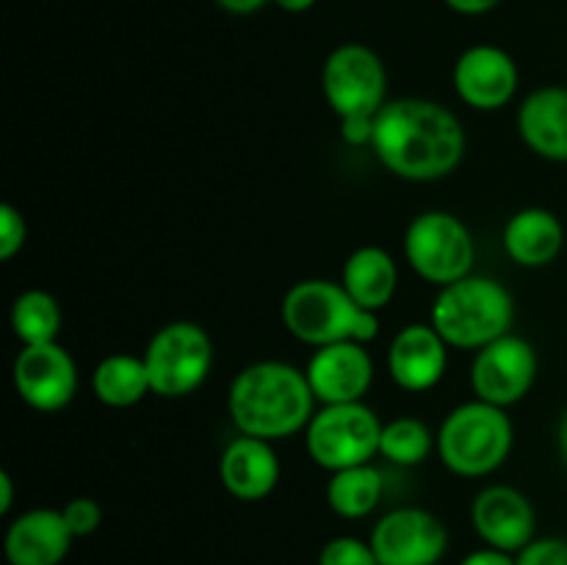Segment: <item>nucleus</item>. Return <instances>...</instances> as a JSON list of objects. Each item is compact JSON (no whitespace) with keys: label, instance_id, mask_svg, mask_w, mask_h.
Segmentation results:
<instances>
[{"label":"nucleus","instance_id":"aec40b11","mask_svg":"<svg viewBox=\"0 0 567 565\" xmlns=\"http://www.w3.org/2000/svg\"><path fill=\"white\" fill-rule=\"evenodd\" d=\"M565 247V227L554 210L532 205L509 216L504 225V249L524 269L554 264Z\"/></svg>","mask_w":567,"mask_h":565},{"label":"nucleus","instance_id":"39448f33","mask_svg":"<svg viewBox=\"0 0 567 565\" xmlns=\"http://www.w3.org/2000/svg\"><path fill=\"white\" fill-rule=\"evenodd\" d=\"M513 294L496 277L482 275H468L443 286L430 314V325L441 332L449 347L474 352L513 332Z\"/></svg>","mask_w":567,"mask_h":565},{"label":"nucleus","instance_id":"473e14b6","mask_svg":"<svg viewBox=\"0 0 567 565\" xmlns=\"http://www.w3.org/2000/svg\"><path fill=\"white\" fill-rule=\"evenodd\" d=\"M14 507V480L9 471H0V515Z\"/></svg>","mask_w":567,"mask_h":565},{"label":"nucleus","instance_id":"6ab92c4d","mask_svg":"<svg viewBox=\"0 0 567 565\" xmlns=\"http://www.w3.org/2000/svg\"><path fill=\"white\" fill-rule=\"evenodd\" d=\"M515 122L532 153L567 161V86H540L526 94Z\"/></svg>","mask_w":567,"mask_h":565},{"label":"nucleus","instance_id":"7c9ffc66","mask_svg":"<svg viewBox=\"0 0 567 565\" xmlns=\"http://www.w3.org/2000/svg\"><path fill=\"white\" fill-rule=\"evenodd\" d=\"M443 3H446L452 11H457V14L476 17V14H485V11L496 9L502 0H443Z\"/></svg>","mask_w":567,"mask_h":565},{"label":"nucleus","instance_id":"9d476101","mask_svg":"<svg viewBox=\"0 0 567 565\" xmlns=\"http://www.w3.org/2000/svg\"><path fill=\"white\" fill-rule=\"evenodd\" d=\"M537 352L524 336L496 338L482 347L471 363V388L474 397L496 408H513L535 388Z\"/></svg>","mask_w":567,"mask_h":565},{"label":"nucleus","instance_id":"72a5a7b5","mask_svg":"<svg viewBox=\"0 0 567 565\" xmlns=\"http://www.w3.org/2000/svg\"><path fill=\"white\" fill-rule=\"evenodd\" d=\"M275 6H280L282 11H291V14H302V11L313 9L319 0H271Z\"/></svg>","mask_w":567,"mask_h":565},{"label":"nucleus","instance_id":"4be33fe9","mask_svg":"<svg viewBox=\"0 0 567 565\" xmlns=\"http://www.w3.org/2000/svg\"><path fill=\"white\" fill-rule=\"evenodd\" d=\"M92 391L100 402L116 410L133 408V404L142 402L147 393H153V382H150L144 355H105V358L94 366Z\"/></svg>","mask_w":567,"mask_h":565},{"label":"nucleus","instance_id":"a878e982","mask_svg":"<svg viewBox=\"0 0 567 565\" xmlns=\"http://www.w3.org/2000/svg\"><path fill=\"white\" fill-rule=\"evenodd\" d=\"M319 565H380V559H377L371 541L341 535L321 546Z\"/></svg>","mask_w":567,"mask_h":565},{"label":"nucleus","instance_id":"412c9836","mask_svg":"<svg viewBox=\"0 0 567 565\" xmlns=\"http://www.w3.org/2000/svg\"><path fill=\"white\" fill-rule=\"evenodd\" d=\"M341 286L347 288L354 302L380 314L399 291L396 260L388 249L377 247V244L358 247L343 264Z\"/></svg>","mask_w":567,"mask_h":565},{"label":"nucleus","instance_id":"7ed1b4c3","mask_svg":"<svg viewBox=\"0 0 567 565\" xmlns=\"http://www.w3.org/2000/svg\"><path fill=\"white\" fill-rule=\"evenodd\" d=\"M280 316L297 341L313 349L338 341H358L369 347L380 336L377 310L363 308L336 280H299L282 297Z\"/></svg>","mask_w":567,"mask_h":565},{"label":"nucleus","instance_id":"f03ea898","mask_svg":"<svg viewBox=\"0 0 567 565\" xmlns=\"http://www.w3.org/2000/svg\"><path fill=\"white\" fill-rule=\"evenodd\" d=\"M227 413L241 435L280 441L308 430L316 413V393L305 369L282 360H258L233 377Z\"/></svg>","mask_w":567,"mask_h":565},{"label":"nucleus","instance_id":"ddd939ff","mask_svg":"<svg viewBox=\"0 0 567 565\" xmlns=\"http://www.w3.org/2000/svg\"><path fill=\"white\" fill-rule=\"evenodd\" d=\"M452 83L457 97L474 111H498L518 92L520 72L504 48L474 44L454 61Z\"/></svg>","mask_w":567,"mask_h":565},{"label":"nucleus","instance_id":"2f4dec72","mask_svg":"<svg viewBox=\"0 0 567 565\" xmlns=\"http://www.w3.org/2000/svg\"><path fill=\"white\" fill-rule=\"evenodd\" d=\"M269 3V0H216V6L225 11H230V14H255V11H260L264 6Z\"/></svg>","mask_w":567,"mask_h":565},{"label":"nucleus","instance_id":"cd10ccee","mask_svg":"<svg viewBox=\"0 0 567 565\" xmlns=\"http://www.w3.org/2000/svg\"><path fill=\"white\" fill-rule=\"evenodd\" d=\"M61 515H64L70 532L78 537H89L100 530L103 524V507L94 502L92 496H75L61 507Z\"/></svg>","mask_w":567,"mask_h":565},{"label":"nucleus","instance_id":"4468645a","mask_svg":"<svg viewBox=\"0 0 567 565\" xmlns=\"http://www.w3.org/2000/svg\"><path fill=\"white\" fill-rule=\"evenodd\" d=\"M316 402L347 404L363 402L374 382V360L365 343L338 341L319 347L305 366Z\"/></svg>","mask_w":567,"mask_h":565},{"label":"nucleus","instance_id":"1a4fd4ad","mask_svg":"<svg viewBox=\"0 0 567 565\" xmlns=\"http://www.w3.org/2000/svg\"><path fill=\"white\" fill-rule=\"evenodd\" d=\"M153 393L161 399H183L205 386L214 369V343L197 321H169L150 338L144 349Z\"/></svg>","mask_w":567,"mask_h":565},{"label":"nucleus","instance_id":"c85d7f7f","mask_svg":"<svg viewBox=\"0 0 567 565\" xmlns=\"http://www.w3.org/2000/svg\"><path fill=\"white\" fill-rule=\"evenodd\" d=\"M515 565H567L565 537H535L515 554Z\"/></svg>","mask_w":567,"mask_h":565},{"label":"nucleus","instance_id":"423d86ee","mask_svg":"<svg viewBox=\"0 0 567 565\" xmlns=\"http://www.w3.org/2000/svg\"><path fill=\"white\" fill-rule=\"evenodd\" d=\"M515 430L507 410L482 399L457 404L437 430V454L452 474L480 480L507 463Z\"/></svg>","mask_w":567,"mask_h":565},{"label":"nucleus","instance_id":"0eeeda50","mask_svg":"<svg viewBox=\"0 0 567 565\" xmlns=\"http://www.w3.org/2000/svg\"><path fill=\"white\" fill-rule=\"evenodd\" d=\"M404 260L426 282L449 286L474 275L476 247L468 225L449 210H424L404 230Z\"/></svg>","mask_w":567,"mask_h":565},{"label":"nucleus","instance_id":"5701e85b","mask_svg":"<svg viewBox=\"0 0 567 565\" xmlns=\"http://www.w3.org/2000/svg\"><path fill=\"white\" fill-rule=\"evenodd\" d=\"M382 487L385 482H382L380 469L371 463L332 471L327 482V504L341 518H365L382 502Z\"/></svg>","mask_w":567,"mask_h":565},{"label":"nucleus","instance_id":"6e6552de","mask_svg":"<svg viewBox=\"0 0 567 565\" xmlns=\"http://www.w3.org/2000/svg\"><path fill=\"white\" fill-rule=\"evenodd\" d=\"M382 424L385 421L365 402L321 404L305 430V446L310 460L330 474L352 469L380 454Z\"/></svg>","mask_w":567,"mask_h":565},{"label":"nucleus","instance_id":"393cba45","mask_svg":"<svg viewBox=\"0 0 567 565\" xmlns=\"http://www.w3.org/2000/svg\"><path fill=\"white\" fill-rule=\"evenodd\" d=\"M432 449H437V435H432L430 427L413 415H399V419L382 424L380 454L391 460L393 465L413 469L430 458Z\"/></svg>","mask_w":567,"mask_h":565},{"label":"nucleus","instance_id":"b1692460","mask_svg":"<svg viewBox=\"0 0 567 565\" xmlns=\"http://www.w3.org/2000/svg\"><path fill=\"white\" fill-rule=\"evenodd\" d=\"M64 314L59 299L44 288H28L11 305V330L22 347L59 341Z\"/></svg>","mask_w":567,"mask_h":565},{"label":"nucleus","instance_id":"dca6fc26","mask_svg":"<svg viewBox=\"0 0 567 565\" xmlns=\"http://www.w3.org/2000/svg\"><path fill=\"white\" fill-rule=\"evenodd\" d=\"M449 366V343L432 325L402 327L388 347V374L399 388L424 393L443 380Z\"/></svg>","mask_w":567,"mask_h":565},{"label":"nucleus","instance_id":"f704fd0d","mask_svg":"<svg viewBox=\"0 0 567 565\" xmlns=\"http://www.w3.org/2000/svg\"><path fill=\"white\" fill-rule=\"evenodd\" d=\"M559 452H563L567 463V413L563 415V424H559Z\"/></svg>","mask_w":567,"mask_h":565},{"label":"nucleus","instance_id":"20e7f679","mask_svg":"<svg viewBox=\"0 0 567 565\" xmlns=\"http://www.w3.org/2000/svg\"><path fill=\"white\" fill-rule=\"evenodd\" d=\"M321 92L341 120V136L369 147L374 116L388 103V72L380 55L358 42L336 48L321 66Z\"/></svg>","mask_w":567,"mask_h":565},{"label":"nucleus","instance_id":"f257e3e1","mask_svg":"<svg viewBox=\"0 0 567 565\" xmlns=\"http://www.w3.org/2000/svg\"><path fill=\"white\" fill-rule=\"evenodd\" d=\"M369 147L402 181H441L463 161L465 127L452 109L435 100H388L374 116Z\"/></svg>","mask_w":567,"mask_h":565},{"label":"nucleus","instance_id":"2eb2a0df","mask_svg":"<svg viewBox=\"0 0 567 565\" xmlns=\"http://www.w3.org/2000/svg\"><path fill=\"white\" fill-rule=\"evenodd\" d=\"M471 524L485 546L518 554L535 541L537 513L526 493L513 485H487L471 504Z\"/></svg>","mask_w":567,"mask_h":565},{"label":"nucleus","instance_id":"f3484780","mask_svg":"<svg viewBox=\"0 0 567 565\" xmlns=\"http://www.w3.org/2000/svg\"><path fill=\"white\" fill-rule=\"evenodd\" d=\"M75 535L66 526L61 507H33L17 515L3 537L9 565H61Z\"/></svg>","mask_w":567,"mask_h":565},{"label":"nucleus","instance_id":"f8f14e48","mask_svg":"<svg viewBox=\"0 0 567 565\" xmlns=\"http://www.w3.org/2000/svg\"><path fill=\"white\" fill-rule=\"evenodd\" d=\"M14 391L39 413H59L78 393V366L70 349L53 343L22 347L11 366Z\"/></svg>","mask_w":567,"mask_h":565},{"label":"nucleus","instance_id":"9b49d317","mask_svg":"<svg viewBox=\"0 0 567 565\" xmlns=\"http://www.w3.org/2000/svg\"><path fill=\"white\" fill-rule=\"evenodd\" d=\"M380 565H437L449 548V530L432 510L396 507L371 530Z\"/></svg>","mask_w":567,"mask_h":565},{"label":"nucleus","instance_id":"bb28decb","mask_svg":"<svg viewBox=\"0 0 567 565\" xmlns=\"http://www.w3.org/2000/svg\"><path fill=\"white\" fill-rule=\"evenodd\" d=\"M28 242V222L20 208L11 203L0 205V260L9 264L17 253H22Z\"/></svg>","mask_w":567,"mask_h":565},{"label":"nucleus","instance_id":"a211bd4d","mask_svg":"<svg viewBox=\"0 0 567 565\" xmlns=\"http://www.w3.org/2000/svg\"><path fill=\"white\" fill-rule=\"evenodd\" d=\"M280 460L271 441L238 435L225 446L219 458L221 487L238 502H260L271 496L280 482Z\"/></svg>","mask_w":567,"mask_h":565},{"label":"nucleus","instance_id":"c756f323","mask_svg":"<svg viewBox=\"0 0 567 565\" xmlns=\"http://www.w3.org/2000/svg\"><path fill=\"white\" fill-rule=\"evenodd\" d=\"M460 565H515V554L502 552V548H493V546H482L476 552L465 554L460 559Z\"/></svg>","mask_w":567,"mask_h":565}]
</instances>
